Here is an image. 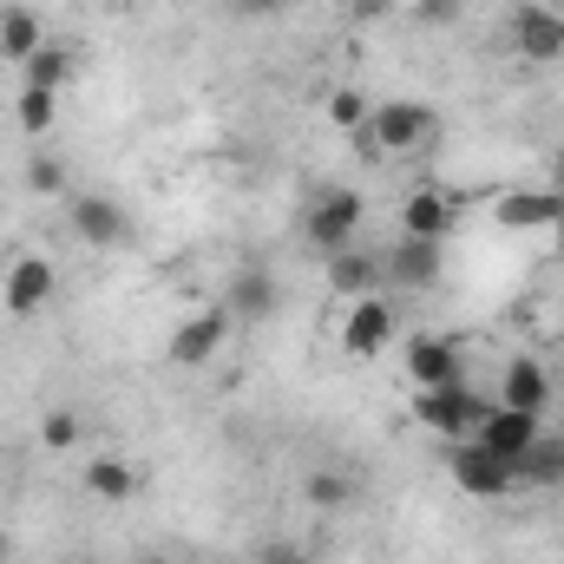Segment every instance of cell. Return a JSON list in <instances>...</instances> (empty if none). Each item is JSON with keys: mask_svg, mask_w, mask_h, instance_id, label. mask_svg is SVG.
Returning <instances> with one entry per match:
<instances>
[{"mask_svg": "<svg viewBox=\"0 0 564 564\" xmlns=\"http://www.w3.org/2000/svg\"><path fill=\"white\" fill-rule=\"evenodd\" d=\"M459 230V197L440 191V184H421L408 204H401V237H421V243H446Z\"/></svg>", "mask_w": 564, "mask_h": 564, "instance_id": "10", "label": "cell"}, {"mask_svg": "<svg viewBox=\"0 0 564 564\" xmlns=\"http://www.w3.org/2000/svg\"><path fill=\"white\" fill-rule=\"evenodd\" d=\"M539 433H545V414H519V408H499V401L486 408V421L473 426V440H479L486 453L512 459V466L532 453V440H539Z\"/></svg>", "mask_w": 564, "mask_h": 564, "instance_id": "9", "label": "cell"}, {"mask_svg": "<svg viewBox=\"0 0 564 564\" xmlns=\"http://www.w3.org/2000/svg\"><path fill=\"white\" fill-rule=\"evenodd\" d=\"M564 217V191L558 184H539V191H506L492 204V224L499 230H558Z\"/></svg>", "mask_w": 564, "mask_h": 564, "instance_id": "11", "label": "cell"}, {"mask_svg": "<svg viewBox=\"0 0 564 564\" xmlns=\"http://www.w3.org/2000/svg\"><path fill=\"white\" fill-rule=\"evenodd\" d=\"M558 250H564V217H558Z\"/></svg>", "mask_w": 564, "mask_h": 564, "instance_id": "33", "label": "cell"}, {"mask_svg": "<svg viewBox=\"0 0 564 564\" xmlns=\"http://www.w3.org/2000/svg\"><path fill=\"white\" fill-rule=\"evenodd\" d=\"M144 564H171V558H144Z\"/></svg>", "mask_w": 564, "mask_h": 564, "instance_id": "34", "label": "cell"}, {"mask_svg": "<svg viewBox=\"0 0 564 564\" xmlns=\"http://www.w3.org/2000/svg\"><path fill=\"white\" fill-rule=\"evenodd\" d=\"M381 282H401V289H426V282H440V243L394 237V250L381 257Z\"/></svg>", "mask_w": 564, "mask_h": 564, "instance_id": "15", "label": "cell"}, {"mask_svg": "<svg viewBox=\"0 0 564 564\" xmlns=\"http://www.w3.org/2000/svg\"><path fill=\"white\" fill-rule=\"evenodd\" d=\"M361 217H368L361 191H348V184H328V191H315V204L302 210V237H308V250L335 257V250H348V243H355Z\"/></svg>", "mask_w": 564, "mask_h": 564, "instance_id": "2", "label": "cell"}, {"mask_svg": "<svg viewBox=\"0 0 564 564\" xmlns=\"http://www.w3.org/2000/svg\"><path fill=\"white\" fill-rule=\"evenodd\" d=\"M453 486L466 499H506L519 486V466L499 459V453H486L479 440H453Z\"/></svg>", "mask_w": 564, "mask_h": 564, "instance_id": "5", "label": "cell"}, {"mask_svg": "<svg viewBox=\"0 0 564 564\" xmlns=\"http://www.w3.org/2000/svg\"><path fill=\"white\" fill-rule=\"evenodd\" d=\"M459 20V0H421V26H453Z\"/></svg>", "mask_w": 564, "mask_h": 564, "instance_id": "27", "label": "cell"}, {"mask_svg": "<svg viewBox=\"0 0 564 564\" xmlns=\"http://www.w3.org/2000/svg\"><path fill=\"white\" fill-rule=\"evenodd\" d=\"M66 217H73V237L93 243V250H119V243H132V217H126L119 197L79 191V197H66Z\"/></svg>", "mask_w": 564, "mask_h": 564, "instance_id": "6", "label": "cell"}, {"mask_svg": "<svg viewBox=\"0 0 564 564\" xmlns=\"http://www.w3.org/2000/svg\"><path fill=\"white\" fill-rule=\"evenodd\" d=\"M224 341H230V308H224V302H204V308H191V315L171 328L164 355H171V368H204V361H217Z\"/></svg>", "mask_w": 564, "mask_h": 564, "instance_id": "4", "label": "cell"}, {"mask_svg": "<svg viewBox=\"0 0 564 564\" xmlns=\"http://www.w3.org/2000/svg\"><path fill=\"white\" fill-rule=\"evenodd\" d=\"M512 46H519L532 66L564 59V13H552V7H519V13H512Z\"/></svg>", "mask_w": 564, "mask_h": 564, "instance_id": "13", "label": "cell"}, {"mask_svg": "<svg viewBox=\"0 0 564 564\" xmlns=\"http://www.w3.org/2000/svg\"><path fill=\"white\" fill-rule=\"evenodd\" d=\"M558 335H564V322H558Z\"/></svg>", "mask_w": 564, "mask_h": 564, "instance_id": "35", "label": "cell"}, {"mask_svg": "<svg viewBox=\"0 0 564 564\" xmlns=\"http://www.w3.org/2000/svg\"><path fill=\"white\" fill-rule=\"evenodd\" d=\"M224 308H230V322H263V315L276 308V282H270V270H237Z\"/></svg>", "mask_w": 564, "mask_h": 564, "instance_id": "19", "label": "cell"}, {"mask_svg": "<svg viewBox=\"0 0 564 564\" xmlns=\"http://www.w3.org/2000/svg\"><path fill=\"white\" fill-rule=\"evenodd\" d=\"M20 73H26V86H46V93H66V86L79 79V53H73V46H40V53H33V59H26Z\"/></svg>", "mask_w": 564, "mask_h": 564, "instance_id": "21", "label": "cell"}, {"mask_svg": "<svg viewBox=\"0 0 564 564\" xmlns=\"http://www.w3.org/2000/svg\"><path fill=\"white\" fill-rule=\"evenodd\" d=\"M79 440H86V421H79L73 408H53V414L40 421V446H46V453H73Z\"/></svg>", "mask_w": 564, "mask_h": 564, "instance_id": "24", "label": "cell"}, {"mask_svg": "<svg viewBox=\"0 0 564 564\" xmlns=\"http://www.w3.org/2000/svg\"><path fill=\"white\" fill-rule=\"evenodd\" d=\"M20 132H53V119H59V93H46V86H20Z\"/></svg>", "mask_w": 564, "mask_h": 564, "instance_id": "23", "label": "cell"}, {"mask_svg": "<svg viewBox=\"0 0 564 564\" xmlns=\"http://www.w3.org/2000/svg\"><path fill=\"white\" fill-rule=\"evenodd\" d=\"M302 499H308L315 512H341V506H355V473H335V466H315V473L302 479Z\"/></svg>", "mask_w": 564, "mask_h": 564, "instance_id": "22", "label": "cell"}, {"mask_svg": "<svg viewBox=\"0 0 564 564\" xmlns=\"http://www.w3.org/2000/svg\"><path fill=\"white\" fill-rule=\"evenodd\" d=\"M0 564H7V532H0Z\"/></svg>", "mask_w": 564, "mask_h": 564, "instance_id": "32", "label": "cell"}, {"mask_svg": "<svg viewBox=\"0 0 564 564\" xmlns=\"http://www.w3.org/2000/svg\"><path fill=\"white\" fill-rule=\"evenodd\" d=\"M53 282H59V270H53L46 257H20V263L0 270V308H7L13 322H26V315H40V308L53 302Z\"/></svg>", "mask_w": 564, "mask_h": 564, "instance_id": "7", "label": "cell"}, {"mask_svg": "<svg viewBox=\"0 0 564 564\" xmlns=\"http://www.w3.org/2000/svg\"><path fill=\"white\" fill-rule=\"evenodd\" d=\"M499 408L545 414V408H552V368H545L539 355H512L506 375H499Z\"/></svg>", "mask_w": 564, "mask_h": 564, "instance_id": "12", "label": "cell"}, {"mask_svg": "<svg viewBox=\"0 0 564 564\" xmlns=\"http://www.w3.org/2000/svg\"><path fill=\"white\" fill-rule=\"evenodd\" d=\"M519 486L564 492V433H539V440H532V453L519 459Z\"/></svg>", "mask_w": 564, "mask_h": 564, "instance_id": "20", "label": "cell"}, {"mask_svg": "<svg viewBox=\"0 0 564 564\" xmlns=\"http://www.w3.org/2000/svg\"><path fill=\"white\" fill-rule=\"evenodd\" d=\"M408 381H414V388L466 381V368H459V341H453V335H414V341H408Z\"/></svg>", "mask_w": 564, "mask_h": 564, "instance_id": "14", "label": "cell"}, {"mask_svg": "<svg viewBox=\"0 0 564 564\" xmlns=\"http://www.w3.org/2000/svg\"><path fill=\"white\" fill-rule=\"evenodd\" d=\"M433 132H440V112H433L426 99H381L355 139H361L368 158H408V151H421Z\"/></svg>", "mask_w": 564, "mask_h": 564, "instance_id": "1", "label": "cell"}, {"mask_svg": "<svg viewBox=\"0 0 564 564\" xmlns=\"http://www.w3.org/2000/svg\"><path fill=\"white\" fill-rule=\"evenodd\" d=\"M40 46H46V20L33 7H0V59L26 66Z\"/></svg>", "mask_w": 564, "mask_h": 564, "instance_id": "17", "label": "cell"}, {"mask_svg": "<svg viewBox=\"0 0 564 564\" xmlns=\"http://www.w3.org/2000/svg\"><path fill=\"white\" fill-rule=\"evenodd\" d=\"M243 13H270V7H282V0H237Z\"/></svg>", "mask_w": 564, "mask_h": 564, "instance_id": "30", "label": "cell"}, {"mask_svg": "<svg viewBox=\"0 0 564 564\" xmlns=\"http://www.w3.org/2000/svg\"><path fill=\"white\" fill-rule=\"evenodd\" d=\"M552 184H558V191H564V158H558V177H552Z\"/></svg>", "mask_w": 564, "mask_h": 564, "instance_id": "31", "label": "cell"}, {"mask_svg": "<svg viewBox=\"0 0 564 564\" xmlns=\"http://www.w3.org/2000/svg\"><path fill=\"white\" fill-rule=\"evenodd\" d=\"M492 401H479L466 381H446V388H414V421L440 440H473V426L486 421Z\"/></svg>", "mask_w": 564, "mask_h": 564, "instance_id": "3", "label": "cell"}, {"mask_svg": "<svg viewBox=\"0 0 564 564\" xmlns=\"http://www.w3.org/2000/svg\"><path fill=\"white\" fill-rule=\"evenodd\" d=\"M328 289L335 295H348V302H361V295H381V257H368V250H335L328 257Z\"/></svg>", "mask_w": 564, "mask_h": 564, "instance_id": "16", "label": "cell"}, {"mask_svg": "<svg viewBox=\"0 0 564 564\" xmlns=\"http://www.w3.org/2000/svg\"><path fill=\"white\" fill-rule=\"evenodd\" d=\"M388 7H394V0H348V13H355V20H381Z\"/></svg>", "mask_w": 564, "mask_h": 564, "instance_id": "28", "label": "cell"}, {"mask_svg": "<svg viewBox=\"0 0 564 564\" xmlns=\"http://www.w3.org/2000/svg\"><path fill=\"white\" fill-rule=\"evenodd\" d=\"M139 486H144V473L132 466V459H93L86 466V492L99 499V506H126V499H139Z\"/></svg>", "mask_w": 564, "mask_h": 564, "instance_id": "18", "label": "cell"}, {"mask_svg": "<svg viewBox=\"0 0 564 564\" xmlns=\"http://www.w3.org/2000/svg\"><path fill=\"white\" fill-rule=\"evenodd\" d=\"M368 112H375V106H368V99H361L355 86L328 93V126H341V132H361V126H368Z\"/></svg>", "mask_w": 564, "mask_h": 564, "instance_id": "25", "label": "cell"}, {"mask_svg": "<svg viewBox=\"0 0 564 564\" xmlns=\"http://www.w3.org/2000/svg\"><path fill=\"white\" fill-rule=\"evenodd\" d=\"M394 302L388 295H361L355 308H348V322H341V348L355 355V361H375V355H388V341H394Z\"/></svg>", "mask_w": 564, "mask_h": 564, "instance_id": "8", "label": "cell"}, {"mask_svg": "<svg viewBox=\"0 0 564 564\" xmlns=\"http://www.w3.org/2000/svg\"><path fill=\"white\" fill-rule=\"evenodd\" d=\"M26 184H33V191H40V197H53V191H59V184H66V171H59V164H53V158H33V164H26Z\"/></svg>", "mask_w": 564, "mask_h": 564, "instance_id": "26", "label": "cell"}, {"mask_svg": "<svg viewBox=\"0 0 564 564\" xmlns=\"http://www.w3.org/2000/svg\"><path fill=\"white\" fill-rule=\"evenodd\" d=\"M263 564H302V558H295L289 545H270V552H263Z\"/></svg>", "mask_w": 564, "mask_h": 564, "instance_id": "29", "label": "cell"}]
</instances>
